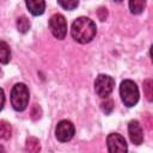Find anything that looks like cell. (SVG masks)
Returning a JSON list of instances; mask_svg holds the SVG:
<instances>
[{
  "label": "cell",
  "instance_id": "14",
  "mask_svg": "<svg viewBox=\"0 0 153 153\" xmlns=\"http://www.w3.org/2000/svg\"><path fill=\"white\" fill-rule=\"evenodd\" d=\"M17 29H18V31L22 32V33L27 32L29 29H30V22H29V19H27L26 17H24V16L19 17V18L17 19Z\"/></svg>",
  "mask_w": 153,
  "mask_h": 153
},
{
  "label": "cell",
  "instance_id": "6",
  "mask_svg": "<svg viewBox=\"0 0 153 153\" xmlns=\"http://www.w3.org/2000/svg\"><path fill=\"white\" fill-rule=\"evenodd\" d=\"M74 131H75L74 124L71 121L63 120V121H60L57 123L56 129H55V136H56V139L59 141L67 142V141H69L73 137Z\"/></svg>",
  "mask_w": 153,
  "mask_h": 153
},
{
  "label": "cell",
  "instance_id": "20",
  "mask_svg": "<svg viewBox=\"0 0 153 153\" xmlns=\"http://www.w3.org/2000/svg\"><path fill=\"white\" fill-rule=\"evenodd\" d=\"M114 1H116V2H121V1H123V0H114Z\"/></svg>",
  "mask_w": 153,
  "mask_h": 153
},
{
  "label": "cell",
  "instance_id": "17",
  "mask_svg": "<svg viewBox=\"0 0 153 153\" xmlns=\"http://www.w3.org/2000/svg\"><path fill=\"white\" fill-rule=\"evenodd\" d=\"M102 110L105 115H110L111 111L114 110V102L111 99H106L105 102L102 103Z\"/></svg>",
  "mask_w": 153,
  "mask_h": 153
},
{
  "label": "cell",
  "instance_id": "10",
  "mask_svg": "<svg viewBox=\"0 0 153 153\" xmlns=\"http://www.w3.org/2000/svg\"><path fill=\"white\" fill-rule=\"evenodd\" d=\"M11 60V50L6 42L0 41V62L6 65Z\"/></svg>",
  "mask_w": 153,
  "mask_h": 153
},
{
  "label": "cell",
  "instance_id": "5",
  "mask_svg": "<svg viewBox=\"0 0 153 153\" xmlns=\"http://www.w3.org/2000/svg\"><path fill=\"white\" fill-rule=\"evenodd\" d=\"M49 27L54 37H56L57 39H63L67 35V22L66 18L60 13L51 16L49 20Z\"/></svg>",
  "mask_w": 153,
  "mask_h": 153
},
{
  "label": "cell",
  "instance_id": "18",
  "mask_svg": "<svg viewBox=\"0 0 153 153\" xmlns=\"http://www.w3.org/2000/svg\"><path fill=\"white\" fill-rule=\"evenodd\" d=\"M97 16H98L99 20L104 22V20L106 19V17H108V10H106L105 7H100V8L97 11Z\"/></svg>",
  "mask_w": 153,
  "mask_h": 153
},
{
  "label": "cell",
  "instance_id": "13",
  "mask_svg": "<svg viewBox=\"0 0 153 153\" xmlns=\"http://www.w3.org/2000/svg\"><path fill=\"white\" fill-rule=\"evenodd\" d=\"M25 148H26V151L32 152V153H37V152H39V149H41V145H39L38 139H36V137H33V136L27 137Z\"/></svg>",
  "mask_w": 153,
  "mask_h": 153
},
{
  "label": "cell",
  "instance_id": "11",
  "mask_svg": "<svg viewBox=\"0 0 153 153\" xmlns=\"http://www.w3.org/2000/svg\"><path fill=\"white\" fill-rule=\"evenodd\" d=\"M146 0H129V8L133 14H140L145 10Z\"/></svg>",
  "mask_w": 153,
  "mask_h": 153
},
{
  "label": "cell",
  "instance_id": "8",
  "mask_svg": "<svg viewBox=\"0 0 153 153\" xmlns=\"http://www.w3.org/2000/svg\"><path fill=\"white\" fill-rule=\"evenodd\" d=\"M128 133H129V137L130 141L134 145H141L143 141V133H142V128L140 126V123L136 120H133L129 122L128 124Z\"/></svg>",
  "mask_w": 153,
  "mask_h": 153
},
{
  "label": "cell",
  "instance_id": "9",
  "mask_svg": "<svg viewBox=\"0 0 153 153\" xmlns=\"http://www.w3.org/2000/svg\"><path fill=\"white\" fill-rule=\"evenodd\" d=\"M26 7L33 16H41L45 10V1L44 0H25Z\"/></svg>",
  "mask_w": 153,
  "mask_h": 153
},
{
  "label": "cell",
  "instance_id": "19",
  "mask_svg": "<svg viewBox=\"0 0 153 153\" xmlns=\"http://www.w3.org/2000/svg\"><path fill=\"white\" fill-rule=\"evenodd\" d=\"M4 104H5V93H4L2 88H0V111L4 108Z\"/></svg>",
  "mask_w": 153,
  "mask_h": 153
},
{
  "label": "cell",
  "instance_id": "15",
  "mask_svg": "<svg viewBox=\"0 0 153 153\" xmlns=\"http://www.w3.org/2000/svg\"><path fill=\"white\" fill-rule=\"evenodd\" d=\"M143 92L146 98L151 102L153 99V81L151 79H146L143 81Z\"/></svg>",
  "mask_w": 153,
  "mask_h": 153
},
{
  "label": "cell",
  "instance_id": "16",
  "mask_svg": "<svg viewBox=\"0 0 153 153\" xmlns=\"http://www.w3.org/2000/svg\"><path fill=\"white\" fill-rule=\"evenodd\" d=\"M57 2L60 4V6L67 11H73L78 7L79 1L78 0H57Z\"/></svg>",
  "mask_w": 153,
  "mask_h": 153
},
{
  "label": "cell",
  "instance_id": "7",
  "mask_svg": "<svg viewBox=\"0 0 153 153\" xmlns=\"http://www.w3.org/2000/svg\"><path fill=\"white\" fill-rule=\"evenodd\" d=\"M106 145H108V151L111 153H115V152L122 153V152H127V149H128L124 137L117 133L109 134V136L106 139Z\"/></svg>",
  "mask_w": 153,
  "mask_h": 153
},
{
  "label": "cell",
  "instance_id": "1",
  "mask_svg": "<svg viewBox=\"0 0 153 153\" xmlns=\"http://www.w3.org/2000/svg\"><path fill=\"white\" fill-rule=\"evenodd\" d=\"M71 32L74 41H76L78 43L85 44L91 42L94 38L97 33V27L93 20H91L90 18L79 17L73 22Z\"/></svg>",
  "mask_w": 153,
  "mask_h": 153
},
{
  "label": "cell",
  "instance_id": "4",
  "mask_svg": "<svg viewBox=\"0 0 153 153\" xmlns=\"http://www.w3.org/2000/svg\"><path fill=\"white\" fill-rule=\"evenodd\" d=\"M115 80L106 74H99L94 80V91L100 98H106L114 90Z\"/></svg>",
  "mask_w": 153,
  "mask_h": 153
},
{
  "label": "cell",
  "instance_id": "3",
  "mask_svg": "<svg viewBox=\"0 0 153 153\" xmlns=\"http://www.w3.org/2000/svg\"><path fill=\"white\" fill-rule=\"evenodd\" d=\"M120 94L121 99L126 106L131 108L139 100V88L133 80H123L120 86Z\"/></svg>",
  "mask_w": 153,
  "mask_h": 153
},
{
  "label": "cell",
  "instance_id": "12",
  "mask_svg": "<svg viewBox=\"0 0 153 153\" xmlns=\"http://www.w3.org/2000/svg\"><path fill=\"white\" fill-rule=\"evenodd\" d=\"M12 135V127L7 121H0V139L8 140Z\"/></svg>",
  "mask_w": 153,
  "mask_h": 153
},
{
  "label": "cell",
  "instance_id": "2",
  "mask_svg": "<svg viewBox=\"0 0 153 153\" xmlns=\"http://www.w3.org/2000/svg\"><path fill=\"white\" fill-rule=\"evenodd\" d=\"M29 103V88L25 84H16L11 91V104L14 110L23 111Z\"/></svg>",
  "mask_w": 153,
  "mask_h": 153
}]
</instances>
